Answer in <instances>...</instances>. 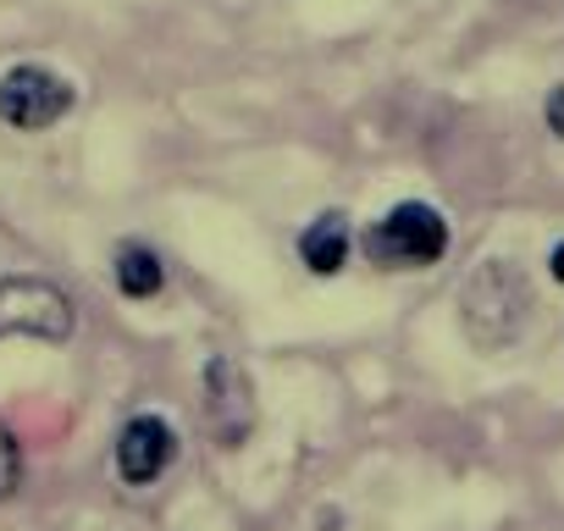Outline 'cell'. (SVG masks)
Returning a JSON list of instances; mask_svg holds the SVG:
<instances>
[{
    "mask_svg": "<svg viewBox=\"0 0 564 531\" xmlns=\"http://www.w3.org/2000/svg\"><path fill=\"white\" fill-rule=\"evenodd\" d=\"M443 249H448V221L432 205H421V199L393 205L366 232V254L377 266H388V272H415V266H432V260H443Z\"/></svg>",
    "mask_w": 564,
    "mask_h": 531,
    "instance_id": "1",
    "label": "cell"
},
{
    "mask_svg": "<svg viewBox=\"0 0 564 531\" xmlns=\"http://www.w3.org/2000/svg\"><path fill=\"white\" fill-rule=\"evenodd\" d=\"M78 327L73 300L45 278H0V338H40L67 344Z\"/></svg>",
    "mask_w": 564,
    "mask_h": 531,
    "instance_id": "2",
    "label": "cell"
},
{
    "mask_svg": "<svg viewBox=\"0 0 564 531\" xmlns=\"http://www.w3.org/2000/svg\"><path fill=\"white\" fill-rule=\"evenodd\" d=\"M73 84L62 78V73H51V67H34V62H23V67H12L7 78H0V117H7L12 128H51V122H62L67 111H73Z\"/></svg>",
    "mask_w": 564,
    "mask_h": 531,
    "instance_id": "3",
    "label": "cell"
},
{
    "mask_svg": "<svg viewBox=\"0 0 564 531\" xmlns=\"http://www.w3.org/2000/svg\"><path fill=\"white\" fill-rule=\"evenodd\" d=\"M205 426L221 448H238L254 432V393L232 355H216L205 366Z\"/></svg>",
    "mask_w": 564,
    "mask_h": 531,
    "instance_id": "4",
    "label": "cell"
},
{
    "mask_svg": "<svg viewBox=\"0 0 564 531\" xmlns=\"http://www.w3.org/2000/svg\"><path fill=\"white\" fill-rule=\"evenodd\" d=\"M172 454H177V437L161 415H133L117 437V470L128 487H150L172 465Z\"/></svg>",
    "mask_w": 564,
    "mask_h": 531,
    "instance_id": "5",
    "label": "cell"
},
{
    "mask_svg": "<svg viewBox=\"0 0 564 531\" xmlns=\"http://www.w3.org/2000/svg\"><path fill=\"white\" fill-rule=\"evenodd\" d=\"M300 254H305V266H311L316 278H333L338 266L349 260V221L344 216H322L316 227H305Z\"/></svg>",
    "mask_w": 564,
    "mask_h": 531,
    "instance_id": "6",
    "label": "cell"
},
{
    "mask_svg": "<svg viewBox=\"0 0 564 531\" xmlns=\"http://www.w3.org/2000/svg\"><path fill=\"white\" fill-rule=\"evenodd\" d=\"M161 283H166V272H161V260L144 243H122L117 249V289L128 300H150V294H161Z\"/></svg>",
    "mask_w": 564,
    "mask_h": 531,
    "instance_id": "7",
    "label": "cell"
},
{
    "mask_svg": "<svg viewBox=\"0 0 564 531\" xmlns=\"http://www.w3.org/2000/svg\"><path fill=\"white\" fill-rule=\"evenodd\" d=\"M18 481H23V454H18L12 432L0 426V498H12V492H18Z\"/></svg>",
    "mask_w": 564,
    "mask_h": 531,
    "instance_id": "8",
    "label": "cell"
},
{
    "mask_svg": "<svg viewBox=\"0 0 564 531\" xmlns=\"http://www.w3.org/2000/svg\"><path fill=\"white\" fill-rule=\"evenodd\" d=\"M547 128H553V133L564 139V84H558V89L547 95Z\"/></svg>",
    "mask_w": 564,
    "mask_h": 531,
    "instance_id": "9",
    "label": "cell"
},
{
    "mask_svg": "<svg viewBox=\"0 0 564 531\" xmlns=\"http://www.w3.org/2000/svg\"><path fill=\"white\" fill-rule=\"evenodd\" d=\"M553 278H558V283H564V243H558V249H553Z\"/></svg>",
    "mask_w": 564,
    "mask_h": 531,
    "instance_id": "10",
    "label": "cell"
}]
</instances>
